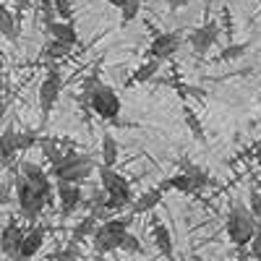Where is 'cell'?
I'll use <instances>...</instances> for the list:
<instances>
[{
	"label": "cell",
	"instance_id": "6da1fadb",
	"mask_svg": "<svg viewBox=\"0 0 261 261\" xmlns=\"http://www.w3.org/2000/svg\"><path fill=\"white\" fill-rule=\"evenodd\" d=\"M225 230H227V238L238 248H246V246L253 243V238H256V232L261 227H258V217L251 212V206L235 201L232 209H230V214H227Z\"/></svg>",
	"mask_w": 261,
	"mask_h": 261
},
{
	"label": "cell",
	"instance_id": "7a4b0ae2",
	"mask_svg": "<svg viewBox=\"0 0 261 261\" xmlns=\"http://www.w3.org/2000/svg\"><path fill=\"white\" fill-rule=\"evenodd\" d=\"M99 180H102V188L107 193V209H123L125 204L134 201V196H130V186L123 175H118V172L113 167H99Z\"/></svg>",
	"mask_w": 261,
	"mask_h": 261
},
{
	"label": "cell",
	"instance_id": "3957f363",
	"mask_svg": "<svg viewBox=\"0 0 261 261\" xmlns=\"http://www.w3.org/2000/svg\"><path fill=\"white\" fill-rule=\"evenodd\" d=\"M16 199H18V209L21 214L27 217V220H37V217L42 214V209L47 206V196L45 193H39L24 175L18 172V178H16Z\"/></svg>",
	"mask_w": 261,
	"mask_h": 261
},
{
	"label": "cell",
	"instance_id": "277c9868",
	"mask_svg": "<svg viewBox=\"0 0 261 261\" xmlns=\"http://www.w3.org/2000/svg\"><path fill=\"white\" fill-rule=\"evenodd\" d=\"M81 102L89 105L92 110H94L99 118H105V120H115V118L120 115V97L115 94L113 86H105V84H102L99 89H94L92 94H84Z\"/></svg>",
	"mask_w": 261,
	"mask_h": 261
},
{
	"label": "cell",
	"instance_id": "5b68a950",
	"mask_svg": "<svg viewBox=\"0 0 261 261\" xmlns=\"http://www.w3.org/2000/svg\"><path fill=\"white\" fill-rule=\"evenodd\" d=\"M128 225H130V220H105L97 227V232L92 235L94 238V248L99 253H110V251L120 248L123 238L128 232Z\"/></svg>",
	"mask_w": 261,
	"mask_h": 261
},
{
	"label": "cell",
	"instance_id": "8992f818",
	"mask_svg": "<svg viewBox=\"0 0 261 261\" xmlns=\"http://www.w3.org/2000/svg\"><path fill=\"white\" fill-rule=\"evenodd\" d=\"M58 94H60V73L53 68L47 73V79L39 84V107H42V118H47L53 113V107L58 102Z\"/></svg>",
	"mask_w": 261,
	"mask_h": 261
},
{
	"label": "cell",
	"instance_id": "52a82bcc",
	"mask_svg": "<svg viewBox=\"0 0 261 261\" xmlns=\"http://www.w3.org/2000/svg\"><path fill=\"white\" fill-rule=\"evenodd\" d=\"M18 170H21V175H24L39 193H45L47 196V199H50V193H53V183H50V178H47V172L45 170H42L39 165H34V162H21L18 165Z\"/></svg>",
	"mask_w": 261,
	"mask_h": 261
},
{
	"label": "cell",
	"instance_id": "ba28073f",
	"mask_svg": "<svg viewBox=\"0 0 261 261\" xmlns=\"http://www.w3.org/2000/svg\"><path fill=\"white\" fill-rule=\"evenodd\" d=\"M58 199H60V212L63 214L76 212L81 206V199H84L79 183H63V180H58Z\"/></svg>",
	"mask_w": 261,
	"mask_h": 261
},
{
	"label": "cell",
	"instance_id": "9c48e42d",
	"mask_svg": "<svg viewBox=\"0 0 261 261\" xmlns=\"http://www.w3.org/2000/svg\"><path fill=\"white\" fill-rule=\"evenodd\" d=\"M178 47H180L178 34L167 32V34L154 37V42H151V47H149V55H151V58H157V60H167V58H172V55L178 53Z\"/></svg>",
	"mask_w": 261,
	"mask_h": 261
},
{
	"label": "cell",
	"instance_id": "30bf717a",
	"mask_svg": "<svg viewBox=\"0 0 261 261\" xmlns=\"http://www.w3.org/2000/svg\"><path fill=\"white\" fill-rule=\"evenodd\" d=\"M24 238H27L24 230H21L16 222H8L6 230H3V251H6V256H11V258L16 261V258H18V251H21V243H24Z\"/></svg>",
	"mask_w": 261,
	"mask_h": 261
},
{
	"label": "cell",
	"instance_id": "8fae6325",
	"mask_svg": "<svg viewBox=\"0 0 261 261\" xmlns=\"http://www.w3.org/2000/svg\"><path fill=\"white\" fill-rule=\"evenodd\" d=\"M92 170H94L92 157H86V160H81L79 165H73V167H68V170H60V172H53V175H55L58 180H63V183H81V180H86V178L92 175Z\"/></svg>",
	"mask_w": 261,
	"mask_h": 261
},
{
	"label": "cell",
	"instance_id": "7c38bea8",
	"mask_svg": "<svg viewBox=\"0 0 261 261\" xmlns=\"http://www.w3.org/2000/svg\"><path fill=\"white\" fill-rule=\"evenodd\" d=\"M42 243H45V230H42V227H32L27 232V238H24V243H21V251H18L16 261H29L32 256H37Z\"/></svg>",
	"mask_w": 261,
	"mask_h": 261
},
{
	"label": "cell",
	"instance_id": "4fadbf2b",
	"mask_svg": "<svg viewBox=\"0 0 261 261\" xmlns=\"http://www.w3.org/2000/svg\"><path fill=\"white\" fill-rule=\"evenodd\" d=\"M47 32L53 34V39L68 42V45H76V42H79V34H76V29H73L71 21L58 18V21H53V24H47Z\"/></svg>",
	"mask_w": 261,
	"mask_h": 261
},
{
	"label": "cell",
	"instance_id": "5bb4252c",
	"mask_svg": "<svg viewBox=\"0 0 261 261\" xmlns=\"http://www.w3.org/2000/svg\"><path fill=\"white\" fill-rule=\"evenodd\" d=\"M217 39V27H201V29H193L191 32V45L196 53H206Z\"/></svg>",
	"mask_w": 261,
	"mask_h": 261
},
{
	"label": "cell",
	"instance_id": "9a60e30c",
	"mask_svg": "<svg viewBox=\"0 0 261 261\" xmlns=\"http://www.w3.org/2000/svg\"><path fill=\"white\" fill-rule=\"evenodd\" d=\"M162 191H165V188H149L146 193H141L139 199L134 201V214H144V212H151L154 206H160Z\"/></svg>",
	"mask_w": 261,
	"mask_h": 261
},
{
	"label": "cell",
	"instance_id": "2e32d148",
	"mask_svg": "<svg viewBox=\"0 0 261 261\" xmlns=\"http://www.w3.org/2000/svg\"><path fill=\"white\" fill-rule=\"evenodd\" d=\"M151 238H154V246L160 248V253H165L167 258H172V235H170L167 225L154 222V227H151Z\"/></svg>",
	"mask_w": 261,
	"mask_h": 261
},
{
	"label": "cell",
	"instance_id": "e0dca14e",
	"mask_svg": "<svg viewBox=\"0 0 261 261\" xmlns=\"http://www.w3.org/2000/svg\"><path fill=\"white\" fill-rule=\"evenodd\" d=\"M115 162H118V141L110 130H105L102 134V165L115 167Z\"/></svg>",
	"mask_w": 261,
	"mask_h": 261
},
{
	"label": "cell",
	"instance_id": "ac0fdd59",
	"mask_svg": "<svg viewBox=\"0 0 261 261\" xmlns=\"http://www.w3.org/2000/svg\"><path fill=\"white\" fill-rule=\"evenodd\" d=\"M183 120H186V125H188V130H191V136H193L196 141H206V134H204L201 118L196 115V110H193L191 105H186V107H183Z\"/></svg>",
	"mask_w": 261,
	"mask_h": 261
},
{
	"label": "cell",
	"instance_id": "d6986e66",
	"mask_svg": "<svg viewBox=\"0 0 261 261\" xmlns=\"http://www.w3.org/2000/svg\"><path fill=\"white\" fill-rule=\"evenodd\" d=\"M160 63H162V60H157V58L144 60L139 68L134 71V79H130V81H134V84H146V81H151V79L157 76V71H160Z\"/></svg>",
	"mask_w": 261,
	"mask_h": 261
},
{
	"label": "cell",
	"instance_id": "ffe728a7",
	"mask_svg": "<svg viewBox=\"0 0 261 261\" xmlns=\"http://www.w3.org/2000/svg\"><path fill=\"white\" fill-rule=\"evenodd\" d=\"M160 188H172V191H178V193H193L196 191V183L191 180L188 172H178V175L167 178Z\"/></svg>",
	"mask_w": 261,
	"mask_h": 261
},
{
	"label": "cell",
	"instance_id": "44dd1931",
	"mask_svg": "<svg viewBox=\"0 0 261 261\" xmlns=\"http://www.w3.org/2000/svg\"><path fill=\"white\" fill-rule=\"evenodd\" d=\"M16 136H18V134H16L13 128H6V130H3V139H0V149H3V162H6V165L13 160V154L18 151Z\"/></svg>",
	"mask_w": 261,
	"mask_h": 261
},
{
	"label": "cell",
	"instance_id": "7402d4cb",
	"mask_svg": "<svg viewBox=\"0 0 261 261\" xmlns=\"http://www.w3.org/2000/svg\"><path fill=\"white\" fill-rule=\"evenodd\" d=\"M97 227H99V225H97V217H94V214L84 217V220H81V222L73 227V241H76V243H81L84 238L94 235V232H97Z\"/></svg>",
	"mask_w": 261,
	"mask_h": 261
},
{
	"label": "cell",
	"instance_id": "603a6c76",
	"mask_svg": "<svg viewBox=\"0 0 261 261\" xmlns=\"http://www.w3.org/2000/svg\"><path fill=\"white\" fill-rule=\"evenodd\" d=\"M0 32H3V37H6V39H16V37H18L16 18H13V13H11L8 8L0 11Z\"/></svg>",
	"mask_w": 261,
	"mask_h": 261
},
{
	"label": "cell",
	"instance_id": "cb8c5ba5",
	"mask_svg": "<svg viewBox=\"0 0 261 261\" xmlns=\"http://www.w3.org/2000/svg\"><path fill=\"white\" fill-rule=\"evenodd\" d=\"M183 172H188V175H191V180L196 183V191L204 188V186H209V175H206L199 165H193V162L186 160V162H183Z\"/></svg>",
	"mask_w": 261,
	"mask_h": 261
},
{
	"label": "cell",
	"instance_id": "d4e9b609",
	"mask_svg": "<svg viewBox=\"0 0 261 261\" xmlns=\"http://www.w3.org/2000/svg\"><path fill=\"white\" fill-rule=\"evenodd\" d=\"M39 146H42V151H45V157L50 160V165H58V162L65 157V151H63L53 139H39Z\"/></svg>",
	"mask_w": 261,
	"mask_h": 261
},
{
	"label": "cell",
	"instance_id": "484cf974",
	"mask_svg": "<svg viewBox=\"0 0 261 261\" xmlns=\"http://www.w3.org/2000/svg\"><path fill=\"white\" fill-rule=\"evenodd\" d=\"M73 50V45H68V42H60V39H50L47 42V47H45V55L47 58H55V60H60V58H65Z\"/></svg>",
	"mask_w": 261,
	"mask_h": 261
},
{
	"label": "cell",
	"instance_id": "4316f807",
	"mask_svg": "<svg viewBox=\"0 0 261 261\" xmlns=\"http://www.w3.org/2000/svg\"><path fill=\"white\" fill-rule=\"evenodd\" d=\"M141 11V0H128V3L120 8V24H130Z\"/></svg>",
	"mask_w": 261,
	"mask_h": 261
},
{
	"label": "cell",
	"instance_id": "83f0119b",
	"mask_svg": "<svg viewBox=\"0 0 261 261\" xmlns=\"http://www.w3.org/2000/svg\"><path fill=\"white\" fill-rule=\"evenodd\" d=\"M16 144H18V151H27L34 144H39V136L34 134V130H21V134L16 136Z\"/></svg>",
	"mask_w": 261,
	"mask_h": 261
},
{
	"label": "cell",
	"instance_id": "f1b7e54d",
	"mask_svg": "<svg viewBox=\"0 0 261 261\" xmlns=\"http://www.w3.org/2000/svg\"><path fill=\"white\" fill-rule=\"evenodd\" d=\"M120 251H125V253H141V243H139V238H136L134 232H125L123 243H120Z\"/></svg>",
	"mask_w": 261,
	"mask_h": 261
},
{
	"label": "cell",
	"instance_id": "f546056e",
	"mask_svg": "<svg viewBox=\"0 0 261 261\" xmlns=\"http://www.w3.org/2000/svg\"><path fill=\"white\" fill-rule=\"evenodd\" d=\"M55 13L63 21H71L73 18V8H71V0H55Z\"/></svg>",
	"mask_w": 261,
	"mask_h": 261
},
{
	"label": "cell",
	"instance_id": "4dcf8cb0",
	"mask_svg": "<svg viewBox=\"0 0 261 261\" xmlns=\"http://www.w3.org/2000/svg\"><path fill=\"white\" fill-rule=\"evenodd\" d=\"M246 50H248V45H232V47H225L220 58L222 60H235V58H241Z\"/></svg>",
	"mask_w": 261,
	"mask_h": 261
},
{
	"label": "cell",
	"instance_id": "1f68e13d",
	"mask_svg": "<svg viewBox=\"0 0 261 261\" xmlns=\"http://www.w3.org/2000/svg\"><path fill=\"white\" fill-rule=\"evenodd\" d=\"M81 86H84V94H92L94 89H99V86H102V81H99V76H86Z\"/></svg>",
	"mask_w": 261,
	"mask_h": 261
},
{
	"label": "cell",
	"instance_id": "d6a6232c",
	"mask_svg": "<svg viewBox=\"0 0 261 261\" xmlns=\"http://www.w3.org/2000/svg\"><path fill=\"white\" fill-rule=\"evenodd\" d=\"M248 206H251V212L261 220V193H258V191H251V201H248Z\"/></svg>",
	"mask_w": 261,
	"mask_h": 261
},
{
	"label": "cell",
	"instance_id": "836d02e7",
	"mask_svg": "<svg viewBox=\"0 0 261 261\" xmlns=\"http://www.w3.org/2000/svg\"><path fill=\"white\" fill-rule=\"evenodd\" d=\"M251 256H253L256 261H261V230L256 232V238H253V243H251Z\"/></svg>",
	"mask_w": 261,
	"mask_h": 261
},
{
	"label": "cell",
	"instance_id": "e575fe53",
	"mask_svg": "<svg viewBox=\"0 0 261 261\" xmlns=\"http://www.w3.org/2000/svg\"><path fill=\"white\" fill-rule=\"evenodd\" d=\"M186 3H188V0H170V11H180Z\"/></svg>",
	"mask_w": 261,
	"mask_h": 261
},
{
	"label": "cell",
	"instance_id": "d590c367",
	"mask_svg": "<svg viewBox=\"0 0 261 261\" xmlns=\"http://www.w3.org/2000/svg\"><path fill=\"white\" fill-rule=\"evenodd\" d=\"M105 3H110L113 8H123V6L128 3V0H105Z\"/></svg>",
	"mask_w": 261,
	"mask_h": 261
},
{
	"label": "cell",
	"instance_id": "8d00e7d4",
	"mask_svg": "<svg viewBox=\"0 0 261 261\" xmlns=\"http://www.w3.org/2000/svg\"><path fill=\"white\" fill-rule=\"evenodd\" d=\"M16 3H18L21 8H27V6H29V0H16Z\"/></svg>",
	"mask_w": 261,
	"mask_h": 261
}]
</instances>
